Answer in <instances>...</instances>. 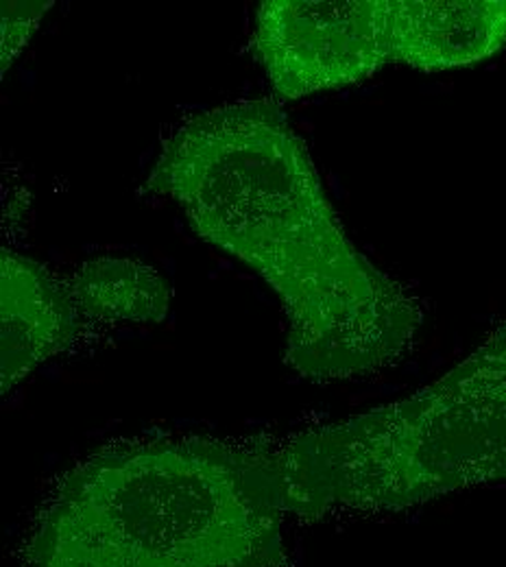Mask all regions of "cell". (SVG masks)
<instances>
[{"label": "cell", "instance_id": "7a4b0ae2", "mask_svg": "<svg viewBox=\"0 0 506 567\" xmlns=\"http://www.w3.org/2000/svg\"><path fill=\"white\" fill-rule=\"evenodd\" d=\"M287 513L271 443H112L47 497L22 567H282Z\"/></svg>", "mask_w": 506, "mask_h": 567}, {"label": "cell", "instance_id": "5b68a950", "mask_svg": "<svg viewBox=\"0 0 506 567\" xmlns=\"http://www.w3.org/2000/svg\"><path fill=\"white\" fill-rule=\"evenodd\" d=\"M0 321L2 393L62 354L79 334V312L69 286L44 265L9 249L0 254Z\"/></svg>", "mask_w": 506, "mask_h": 567}, {"label": "cell", "instance_id": "8992f818", "mask_svg": "<svg viewBox=\"0 0 506 567\" xmlns=\"http://www.w3.org/2000/svg\"><path fill=\"white\" fill-rule=\"evenodd\" d=\"M393 62L420 71L478 64L506 44V0H389Z\"/></svg>", "mask_w": 506, "mask_h": 567}, {"label": "cell", "instance_id": "277c9868", "mask_svg": "<svg viewBox=\"0 0 506 567\" xmlns=\"http://www.w3.org/2000/svg\"><path fill=\"white\" fill-rule=\"evenodd\" d=\"M251 44L282 99L359 83L393 62L389 0H267Z\"/></svg>", "mask_w": 506, "mask_h": 567}, {"label": "cell", "instance_id": "ba28073f", "mask_svg": "<svg viewBox=\"0 0 506 567\" xmlns=\"http://www.w3.org/2000/svg\"><path fill=\"white\" fill-rule=\"evenodd\" d=\"M51 0H4L2 2V74L29 44Z\"/></svg>", "mask_w": 506, "mask_h": 567}, {"label": "cell", "instance_id": "52a82bcc", "mask_svg": "<svg viewBox=\"0 0 506 567\" xmlns=\"http://www.w3.org/2000/svg\"><path fill=\"white\" fill-rule=\"evenodd\" d=\"M76 312L94 321L157 323L168 315L166 280L145 262L99 258L83 265L69 284Z\"/></svg>", "mask_w": 506, "mask_h": 567}, {"label": "cell", "instance_id": "3957f363", "mask_svg": "<svg viewBox=\"0 0 506 567\" xmlns=\"http://www.w3.org/2000/svg\"><path fill=\"white\" fill-rule=\"evenodd\" d=\"M285 506L404 511L506 481V330L426 389L276 445Z\"/></svg>", "mask_w": 506, "mask_h": 567}, {"label": "cell", "instance_id": "6da1fadb", "mask_svg": "<svg viewBox=\"0 0 506 567\" xmlns=\"http://www.w3.org/2000/svg\"><path fill=\"white\" fill-rule=\"evenodd\" d=\"M146 188L177 202L197 236L278 292L289 317L285 355L301 378L366 375L413 346L417 301L348 238L276 103L240 101L188 118L164 142Z\"/></svg>", "mask_w": 506, "mask_h": 567}]
</instances>
